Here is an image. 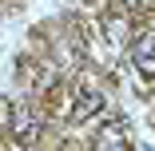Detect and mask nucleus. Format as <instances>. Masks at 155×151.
I'll list each match as a JSON object with an SVG mask.
<instances>
[{"mask_svg":"<svg viewBox=\"0 0 155 151\" xmlns=\"http://www.w3.org/2000/svg\"><path fill=\"white\" fill-rule=\"evenodd\" d=\"M91 147L96 151H127L131 147V127H127V119H104V123L96 127V139H91Z\"/></svg>","mask_w":155,"mask_h":151,"instance_id":"1","label":"nucleus"},{"mask_svg":"<svg viewBox=\"0 0 155 151\" xmlns=\"http://www.w3.org/2000/svg\"><path fill=\"white\" fill-rule=\"evenodd\" d=\"M131 60L143 80H155V32L151 28H143V32L131 40Z\"/></svg>","mask_w":155,"mask_h":151,"instance_id":"3","label":"nucleus"},{"mask_svg":"<svg viewBox=\"0 0 155 151\" xmlns=\"http://www.w3.org/2000/svg\"><path fill=\"white\" fill-rule=\"evenodd\" d=\"M104 111V92L96 84H80L76 87V103H72V123H84V119H91V115H100Z\"/></svg>","mask_w":155,"mask_h":151,"instance_id":"2","label":"nucleus"},{"mask_svg":"<svg viewBox=\"0 0 155 151\" xmlns=\"http://www.w3.org/2000/svg\"><path fill=\"white\" fill-rule=\"evenodd\" d=\"M0 115H4V103H0Z\"/></svg>","mask_w":155,"mask_h":151,"instance_id":"5","label":"nucleus"},{"mask_svg":"<svg viewBox=\"0 0 155 151\" xmlns=\"http://www.w3.org/2000/svg\"><path fill=\"white\" fill-rule=\"evenodd\" d=\"M12 135H16V143H20V147L36 143V135H40V123H36V115H28V111L20 107V111H16V119H12Z\"/></svg>","mask_w":155,"mask_h":151,"instance_id":"4","label":"nucleus"}]
</instances>
